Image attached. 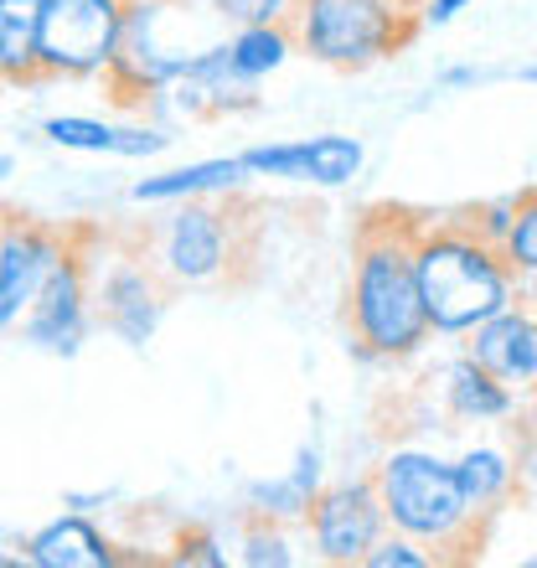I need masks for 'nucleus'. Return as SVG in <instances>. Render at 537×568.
<instances>
[{
	"label": "nucleus",
	"mask_w": 537,
	"mask_h": 568,
	"mask_svg": "<svg viewBox=\"0 0 537 568\" xmlns=\"http://www.w3.org/2000/svg\"><path fill=\"white\" fill-rule=\"evenodd\" d=\"M414 270L429 331H470L486 315L507 311L511 300V264L501 248L476 239L470 227H434L414 233Z\"/></svg>",
	"instance_id": "nucleus-1"
},
{
	"label": "nucleus",
	"mask_w": 537,
	"mask_h": 568,
	"mask_svg": "<svg viewBox=\"0 0 537 568\" xmlns=\"http://www.w3.org/2000/svg\"><path fill=\"white\" fill-rule=\"evenodd\" d=\"M352 326L377 357H408L429 336L408 227L383 223L362 233L357 280H352Z\"/></svg>",
	"instance_id": "nucleus-2"
},
{
	"label": "nucleus",
	"mask_w": 537,
	"mask_h": 568,
	"mask_svg": "<svg viewBox=\"0 0 537 568\" xmlns=\"http://www.w3.org/2000/svg\"><path fill=\"white\" fill-rule=\"evenodd\" d=\"M284 27L300 52L352 73L403 52L414 42L418 21L403 11V0H295Z\"/></svg>",
	"instance_id": "nucleus-3"
},
{
	"label": "nucleus",
	"mask_w": 537,
	"mask_h": 568,
	"mask_svg": "<svg viewBox=\"0 0 537 568\" xmlns=\"http://www.w3.org/2000/svg\"><path fill=\"white\" fill-rule=\"evenodd\" d=\"M377 501H383V517L393 527H403L408 538H429V542H449L460 532L476 507L465 496L455 465L434 460V455H418V449H403L377 465Z\"/></svg>",
	"instance_id": "nucleus-4"
},
{
	"label": "nucleus",
	"mask_w": 537,
	"mask_h": 568,
	"mask_svg": "<svg viewBox=\"0 0 537 568\" xmlns=\"http://www.w3.org/2000/svg\"><path fill=\"white\" fill-rule=\"evenodd\" d=\"M124 0H42L37 68L47 78H93L120 52Z\"/></svg>",
	"instance_id": "nucleus-5"
},
{
	"label": "nucleus",
	"mask_w": 537,
	"mask_h": 568,
	"mask_svg": "<svg viewBox=\"0 0 537 568\" xmlns=\"http://www.w3.org/2000/svg\"><path fill=\"white\" fill-rule=\"evenodd\" d=\"M233 264V212L186 196L161 233V270L176 284H207Z\"/></svg>",
	"instance_id": "nucleus-6"
},
{
	"label": "nucleus",
	"mask_w": 537,
	"mask_h": 568,
	"mask_svg": "<svg viewBox=\"0 0 537 568\" xmlns=\"http://www.w3.org/2000/svg\"><path fill=\"white\" fill-rule=\"evenodd\" d=\"M83 336H89V264L78 248H62L27 311V342L52 357H73Z\"/></svg>",
	"instance_id": "nucleus-7"
},
{
	"label": "nucleus",
	"mask_w": 537,
	"mask_h": 568,
	"mask_svg": "<svg viewBox=\"0 0 537 568\" xmlns=\"http://www.w3.org/2000/svg\"><path fill=\"white\" fill-rule=\"evenodd\" d=\"M305 523H311V538L321 548V558L331 564H362L367 548L383 538V501H377L373 480H357V486H331V491L311 496L305 507Z\"/></svg>",
	"instance_id": "nucleus-8"
},
{
	"label": "nucleus",
	"mask_w": 537,
	"mask_h": 568,
	"mask_svg": "<svg viewBox=\"0 0 537 568\" xmlns=\"http://www.w3.org/2000/svg\"><path fill=\"white\" fill-rule=\"evenodd\" d=\"M68 239L58 227H42L31 217H6L0 223V331H11L31 311V300L62 258Z\"/></svg>",
	"instance_id": "nucleus-9"
},
{
	"label": "nucleus",
	"mask_w": 537,
	"mask_h": 568,
	"mask_svg": "<svg viewBox=\"0 0 537 568\" xmlns=\"http://www.w3.org/2000/svg\"><path fill=\"white\" fill-rule=\"evenodd\" d=\"M239 161L254 176L346 186L362 171V145L346 135H315V140H295V145H254V150H243Z\"/></svg>",
	"instance_id": "nucleus-10"
},
{
	"label": "nucleus",
	"mask_w": 537,
	"mask_h": 568,
	"mask_svg": "<svg viewBox=\"0 0 537 568\" xmlns=\"http://www.w3.org/2000/svg\"><path fill=\"white\" fill-rule=\"evenodd\" d=\"M161 311H165V295L155 284V264H145V258H120L104 274V284H99V315L130 346H145L155 336Z\"/></svg>",
	"instance_id": "nucleus-11"
},
{
	"label": "nucleus",
	"mask_w": 537,
	"mask_h": 568,
	"mask_svg": "<svg viewBox=\"0 0 537 568\" xmlns=\"http://www.w3.org/2000/svg\"><path fill=\"white\" fill-rule=\"evenodd\" d=\"M470 342V362H480L501 383H537V315L533 311H496L486 315Z\"/></svg>",
	"instance_id": "nucleus-12"
},
{
	"label": "nucleus",
	"mask_w": 537,
	"mask_h": 568,
	"mask_svg": "<svg viewBox=\"0 0 537 568\" xmlns=\"http://www.w3.org/2000/svg\"><path fill=\"white\" fill-rule=\"evenodd\" d=\"M31 564L42 568H109L120 564V554L99 538V527L83 523V517H58L52 527H42L31 538Z\"/></svg>",
	"instance_id": "nucleus-13"
},
{
	"label": "nucleus",
	"mask_w": 537,
	"mask_h": 568,
	"mask_svg": "<svg viewBox=\"0 0 537 568\" xmlns=\"http://www.w3.org/2000/svg\"><path fill=\"white\" fill-rule=\"evenodd\" d=\"M37 27H42V0H0V78L6 83H42Z\"/></svg>",
	"instance_id": "nucleus-14"
},
{
	"label": "nucleus",
	"mask_w": 537,
	"mask_h": 568,
	"mask_svg": "<svg viewBox=\"0 0 537 568\" xmlns=\"http://www.w3.org/2000/svg\"><path fill=\"white\" fill-rule=\"evenodd\" d=\"M243 181V161H202V165H181V171H165V176H145L134 181L130 196L134 202H186V196L202 192H227Z\"/></svg>",
	"instance_id": "nucleus-15"
},
{
	"label": "nucleus",
	"mask_w": 537,
	"mask_h": 568,
	"mask_svg": "<svg viewBox=\"0 0 537 568\" xmlns=\"http://www.w3.org/2000/svg\"><path fill=\"white\" fill-rule=\"evenodd\" d=\"M445 398L455 408V419H470V424H486V419H507L511 414V393L501 377H492L480 362L460 357L449 367V383H445Z\"/></svg>",
	"instance_id": "nucleus-16"
},
{
	"label": "nucleus",
	"mask_w": 537,
	"mask_h": 568,
	"mask_svg": "<svg viewBox=\"0 0 537 568\" xmlns=\"http://www.w3.org/2000/svg\"><path fill=\"white\" fill-rule=\"evenodd\" d=\"M223 47H227L233 73L259 83V78H268L274 68H284V58L295 52V37H290L284 21H254V27H233V37H227Z\"/></svg>",
	"instance_id": "nucleus-17"
},
{
	"label": "nucleus",
	"mask_w": 537,
	"mask_h": 568,
	"mask_svg": "<svg viewBox=\"0 0 537 568\" xmlns=\"http://www.w3.org/2000/svg\"><path fill=\"white\" fill-rule=\"evenodd\" d=\"M455 476H460L465 496H470V507H496L501 496L511 491V460L501 449H470L460 465H455Z\"/></svg>",
	"instance_id": "nucleus-18"
},
{
	"label": "nucleus",
	"mask_w": 537,
	"mask_h": 568,
	"mask_svg": "<svg viewBox=\"0 0 537 568\" xmlns=\"http://www.w3.org/2000/svg\"><path fill=\"white\" fill-rule=\"evenodd\" d=\"M42 135L62 150H89V155H114V140L120 130L114 124H99V120H78V114H58V120L42 124Z\"/></svg>",
	"instance_id": "nucleus-19"
},
{
	"label": "nucleus",
	"mask_w": 537,
	"mask_h": 568,
	"mask_svg": "<svg viewBox=\"0 0 537 568\" xmlns=\"http://www.w3.org/2000/svg\"><path fill=\"white\" fill-rule=\"evenodd\" d=\"M501 258L511 270H537V192L517 202V217H511L507 239H501Z\"/></svg>",
	"instance_id": "nucleus-20"
},
{
	"label": "nucleus",
	"mask_w": 537,
	"mask_h": 568,
	"mask_svg": "<svg viewBox=\"0 0 537 568\" xmlns=\"http://www.w3.org/2000/svg\"><path fill=\"white\" fill-rule=\"evenodd\" d=\"M295 0H207V11L227 27H254V21H284Z\"/></svg>",
	"instance_id": "nucleus-21"
},
{
	"label": "nucleus",
	"mask_w": 537,
	"mask_h": 568,
	"mask_svg": "<svg viewBox=\"0 0 537 568\" xmlns=\"http://www.w3.org/2000/svg\"><path fill=\"white\" fill-rule=\"evenodd\" d=\"M362 564H373V568H424V564H429V554H418V548H414V542H383V538H377L373 542V548H367V558H362Z\"/></svg>",
	"instance_id": "nucleus-22"
},
{
	"label": "nucleus",
	"mask_w": 537,
	"mask_h": 568,
	"mask_svg": "<svg viewBox=\"0 0 537 568\" xmlns=\"http://www.w3.org/2000/svg\"><path fill=\"white\" fill-rule=\"evenodd\" d=\"M243 564H274V568H284V564H295V554H290V548H284V538L280 532H264V527H259V532H249V542H243Z\"/></svg>",
	"instance_id": "nucleus-23"
},
{
	"label": "nucleus",
	"mask_w": 537,
	"mask_h": 568,
	"mask_svg": "<svg viewBox=\"0 0 537 568\" xmlns=\"http://www.w3.org/2000/svg\"><path fill=\"white\" fill-rule=\"evenodd\" d=\"M217 542H212V532H181V554L176 564H223V554H212Z\"/></svg>",
	"instance_id": "nucleus-24"
},
{
	"label": "nucleus",
	"mask_w": 537,
	"mask_h": 568,
	"mask_svg": "<svg viewBox=\"0 0 537 568\" xmlns=\"http://www.w3.org/2000/svg\"><path fill=\"white\" fill-rule=\"evenodd\" d=\"M470 0H429V11H424V21H434V27H445V21H455V16L465 11Z\"/></svg>",
	"instance_id": "nucleus-25"
},
{
	"label": "nucleus",
	"mask_w": 537,
	"mask_h": 568,
	"mask_svg": "<svg viewBox=\"0 0 537 568\" xmlns=\"http://www.w3.org/2000/svg\"><path fill=\"white\" fill-rule=\"evenodd\" d=\"M523 295H527V311L537 315V270H527V290H523Z\"/></svg>",
	"instance_id": "nucleus-26"
},
{
	"label": "nucleus",
	"mask_w": 537,
	"mask_h": 568,
	"mask_svg": "<svg viewBox=\"0 0 537 568\" xmlns=\"http://www.w3.org/2000/svg\"><path fill=\"white\" fill-rule=\"evenodd\" d=\"M11 176V155H0V181Z\"/></svg>",
	"instance_id": "nucleus-27"
},
{
	"label": "nucleus",
	"mask_w": 537,
	"mask_h": 568,
	"mask_svg": "<svg viewBox=\"0 0 537 568\" xmlns=\"http://www.w3.org/2000/svg\"><path fill=\"white\" fill-rule=\"evenodd\" d=\"M523 83H533V89H537V68H527V73H523Z\"/></svg>",
	"instance_id": "nucleus-28"
},
{
	"label": "nucleus",
	"mask_w": 537,
	"mask_h": 568,
	"mask_svg": "<svg viewBox=\"0 0 537 568\" xmlns=\"http://www.w3.org/2000/svg\"><path fill=\"white\" fill-rule=\"evenodd\" d=\"M533 429H537V388H533Z\"/></svg>",
	"instance_id": "nucleus-29"
}]
</instances>
